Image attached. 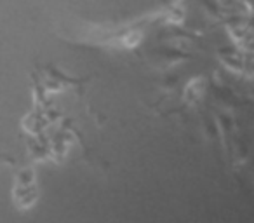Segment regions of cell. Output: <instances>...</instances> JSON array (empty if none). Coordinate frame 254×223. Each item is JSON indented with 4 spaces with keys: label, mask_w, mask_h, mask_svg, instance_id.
<instances>
[{
    "label": "cell",
    "mask_w": 254,
    "mask_h": 223,
    "mask_svg": "<svg viewBox=\"0 0 254 223\" xmlns=\"http://www.w3.org/2000/svg\"><path fill=\"white\" fill-rule=\"evenodd\" d=\"M0 164H9V166H14V159L12 157H7V155H2L0 153Z\"/></svg>",
    "instance_id": "2"
},
{
    "label": "cell",
    "mask_w": 254,
    "mask_h": 223,
    "mask_svg": "<svg viewBox=\"0 0 254 223\" xmlns=\"http://www.w3.org/2000/svg\"><path fill=\"white\" fill-rule=\"evenodd\" d=\"M14 195V204L19 209H28L37 201V185H35V173L32 169H21L16 176V185L12 188Z\"/></svg>",
    "instance_id": "1"
}]
</instances>
